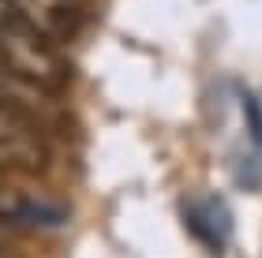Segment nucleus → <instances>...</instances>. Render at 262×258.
<instances>
[{
  "label": "nucleus",
  "instance_id": "obj_7",
  "mask_svg": "<svg viewBox=\"0 0 262 258\" xmlns=\"http://www.w3.org/2000/svg\"><path fill=\"white\" fill-rule=\"evenodd\" d=\"M0 258H15V254H0Z\"/></svg>",
  "mask_w": 262,
  "mask_h": 258
},
{
  "label": "nucleus",
  "instance_id": "obj_3",
  "mask_svg": "<svg viewBox=\"0 0 262 258\" xmlns=\"http://www.w3.org/2000/svg\"><path fill=\"white\" fill-rule=\"evenodd\" d=\"M8 4L27 27L53 38L56 45L68 41L79 27V0H8Z\"/></svg>",
  "mask_w": 262,
  "mask_h": 258
},
{
  "label": "nucleus",
  "instance_id": "obj_6",
  "mask_svg": "<svg viewBox=\"0 0 262 258\" xmlns=\"http://www.w3.org/2000/svg\"><path fill=\"white\" fill-rule=\"evenodd\" d=\"M4 169H8V165H4V161H0V172H4Z\"/></svg>",
  "mask_w": 262,
  "mask_h": 258
},
{
  "label": "nucleus",
  "instance_id": "obj_1",
  "mask_svg": "<svg viewBox=\"0 0 262 258\" xmlns=\"http://www.w3.org/2000/svg\"><path fill=\"white\" fill-rule=\"evenodd\" d=\"M0 67L41 93H53L68 83V60L60 56L56 41L27 27L23 19L0 22Z\"/></svg>",
  "mask_w": 262,
  "mask_h": 258
},
{
  "label": "nucleus",
  "instance_id": "obj_5",
  "mask_svg": "<svg viewBox=\"0 0 262 258\" xmlns=\"http://www.w3.org/2000/svg\"><path fill=\"white\" fill-rule=\"evenodd\" d=\"M0 254H4V225H0Z\"/></svg>",
  "mask_w": 262,
  "mask_h": 258
},
{
  "label": "nucleus",
  "instance_id": "obj_2",
  "mask_svg": "<svg viewBox=\"0 0 262 258\" xmlns=\"http://www.w3.org/2000/svg\"><path fill=\"white\" fill-rule=\"evenodd\" d=\"M0 161L8 169H27V172L49 161V146L34 127L30 112L11 109V105H0Z\"/></svg>",
  "mask_w": 262,
  "mask_h": 258
},
{
  "label": "nucleus",
  "instance_id": "obj_4",
  "mask_svg": "<svg viewBox=\"0 0 262 258\" xmlns=\"http://www.w3.org/2000/svg\"><path fill=\"white\" fill-rule=\"evenodd\" d=\"M195 214H199V232H202L210 243H221L225 236H229V214L221 209L217 198H213V202H206V206H199Z\"/></svg>",
  "mask_w": 262,
  "mask_h": 258
}]
</instances>
